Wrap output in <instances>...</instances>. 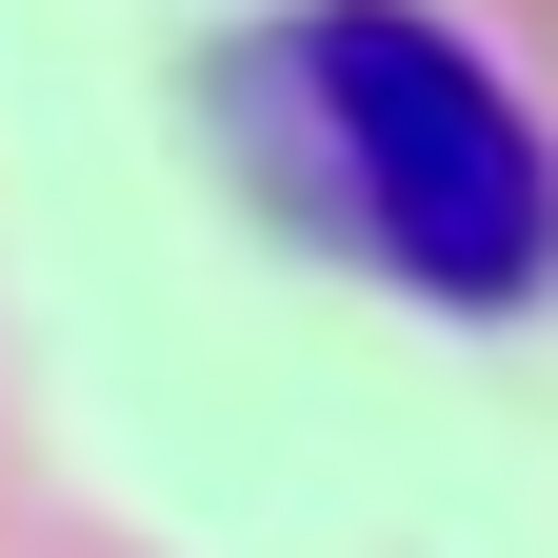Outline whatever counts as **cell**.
Returning a JSON list of instances; mask_svg holds the SVG:
<instances>
[{"mask_svg":"<svg viewBox=\"0 0 558 558\" xmlns=\"http://www.w3.org/2000/svg\"><path fill=\"white\" fill-rule=\"evenodd\" d=\"M259 100L279 140L319 160V199L360 220L418 300H538L558 279V180H538V120L499 100V60L418 0H319V21L259 40Z\"/></svg>","mask_w":558,"mask_h":558,"instance_id":"obj_1","label":"cell"}]
</instances>
